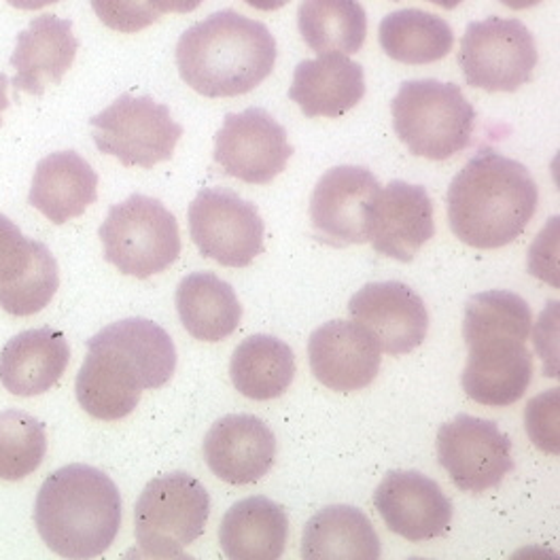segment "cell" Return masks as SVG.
Returning a JSON list of instances; mask_svg holds the SVG:
<instances>
[{
	"mask_svg": "<svg viewBox=\"0 0 560 560\" xmlns=\"http://www.w3.org/2000/svg\"><path fill=\"white\" fill-rule=\"evenodd\" d=\"M446 202L460 243L501 248L525 232L537 212L539 189L521 162L485 149L453 178Z\"/></svg>",
	"mask_w": 560,
	"mask_h": 560,
	"instance_id": "cell-1",
	"label": "cell"
},
{
	"mask_svg": "<svg viewBox=\"0 0 560 560\" xmlns=\"http://www.w3.org/2000/svg\"><path fill=\"white\" fill-rule=\"evenodd\" d=\"M277 40L268 26L225 9L185 31L176 45L183 81L207 98L253 92L277 65Z\"/></svg>",
	"mask_w": 560,
	"mask_h": 560,
	"instance_id": "cell-2",
	"label": "cell"
},
{
	"mask_svg": "<svg viewBox=\"0 0 560 560\" xmlns=\"http://www.w3.org/2000/svg\"><path fill=\"white\" fill-rule=\"evenodd\" d=\"M124 503L117 485L92 465H67L38 490L35 525L58 557L88 560L105 555L121 528Z\"/></svg>",
	"mask_w": 560,
	"mask_h": 560,
	"instance_id": "cell-3",
	"label": "cell"
},
{
	"mask_svg": "<svg viewBox=\"0 0 560 560\" xmlns=\"http://www.w3.org/2000/svg\"><path fill=\"white\" fill-rule=\"evenodd\" d=\"M393 128L419 158L451 160L469 147L476 110L455 83L435 79L406 81L390 103Z\"/></svg>",
	"mask_w": 560,
	"mask_h": 560,
	"instance_id": "cell-4",
	"label": "cell"
},
{
	"mask_svg": "<svg viewBox=\"0 0 560 560\" xmlns=\"http://www.w3.org/2000/svg\"><path fill=\"white\" fill-rule=\"evenodd\" d=\"M105 259L121 275L149 279L180 255L178 221L160 200L135 194L108 210L98 232Z\"/></svg>",
	"mask_w": 560,
	"mask_h": 560,
	"instance_id": "cell-5",
	"label": "cell"
},
{
	"mask_svg": "<svg viewBox=\"0 0 560 560\" xmlns=\"http://www.w3.org/2000/svg\"><path fill=\"white\" fill-rule=\"evenodd\" d=\"M210 494L189 474L175 471L151 480L135 510L140 552L151 559L183 557L209 523Z\"/></svg>",
	"mask_w": 560,
	"mask_h": 560,
	"instance_id": "cell-6",
	"label": "cell"
},
{
	"mask_svg": "<svg viewBox=\"0 0 560 560\" xmlns=\"http://www.w3.org/2000/svg\"><path fill=\"white\" fill-rule=\"evenodd\" d=\"M101 153L117 158L124 166L153 168L168 162L183 126L171 117V108L151 96H119L103 113L90 119Z\"/></svg>",
	"mask_w": 560,
	"mask_h": 560,
	"instance_id": "cell-7",
	"label": "cell"
},
{
	"mask_svg": "<svg viewBox=\"0 0 560 560\" xmlns=\"http://www.w3.org/2000/svg\"><path fill=\"white\" fill-rule=\"evenodd\" d=\"M539 62L537 45L521 20L489 18L467 26L458 65L467 85L485 92H516Z\"/></svg>",
	"mask_w": 560,
	"mask_h": 560,
	"instance_id": "cell-8",
	"label": "cell"
},
{
	"mask_svg": "<svg viewBox=\"0 0 560 560\" xmlns=\"http://www.w3.org/2000/svg\"><path fill=\"white\" fill-rule=\"evenodd\" d=\"M189 232L205 257L246 268L264 250L266 225L255 205L221 187L202 189L189 207Z\"/></svg>",
	"mask_w": 560,
	"mask_h": 560,
	"instance_id": "cell-9",
	"label": "cell"
},
{
	"mask_svg": "<svg viewBox=\"0 0 560 560\" xmlns=\"http://www.w3.org/2000/svg\"><path fill=\"white\" fill-rule=\"evenodd\" d=\"M381 183L363 166H336L318 178L311 196V223L325 245L370 243Z\"/></svg>",
	"mask_w": 560,
	"mask_h": 560,
	"instance_id": "cell-10",
	"label": "cell"
},
{
	"mask_svg": "<svg viewBox=\"0 0 560 560\" xmlns=\"http://www.w3.org/2000/svg\"><path fill=\"white\" fill-rule=\"evenodd\" d=\"M293 147L287 130L264 108L230 113L214 139V164L250 185L272 183L287 168Z\"/></svg>",
	"mask_w": 560,
	"mask_h": 560,
	"instance_id": "cell-11",
	"label": "cell"
},
{
	"mask_svg": "<svg viewBox=\"0 0 560 560\" xmlns=\"http://www.w3.org/2000/svg\"><path fill=\"white\" fill-rule=\"evenodd\" d=\"M438 458L463 492L492 489L514 469L510 438L497 422L469 415L440 427Z\"/></svg>",
	"mask_w": 560,
	"mask_h": 560,
	"instance_id": "cell-12",
	"label": "cell"
},
{
	"mask_svg": "<svg viewBox=\"0 0 560 560\" xmlns=\"http://www.w3.org/2000/svg\"><path fill=\"white\" fill-rule=\"evenodd\" d=\"M60 287L58 261L51 250L26 238L0 214V308L13 316L40 313Z\"/></svg>",
	"mask_w": 560,
	"mask_h": 560,
	"instance_id": "cell-13",
	"label": "cell"
},
{
	"mask_svg": "<svg viewBox=\"0 0 560 560\" xmlns=\"http://www.w3.org/2000/svg\"><path fill=\"white\" fill-rule=\"evenodd\" d=\"M349 313L388 354L412 352L422 345L429 329L422 298L399 280L365 284L352 295Z\"/></svg>",
	"mask_w": 560,
	"mask_h": 560,
	"instance_id": "cell-14",
	"label": "cell"
},
{
	"mask_svg": "<svg viewBox=\"0 0 560 560\" xmlns=\"http://www.w3.org/2000/svg\"><path fill=\"white\" fill-rule=\"evenodd\" d=\"M147 378L139 365L115 345L94 336L77 374V401L94 419L121 420L139 406Z\"/></svg>",
	"mask_w": 560,
	"mask_h": 560,
	"instance_id": "cell-15",
	"label": "cell"
},
{
	"mask_svg": "<svg viewBox=\"0 0 560 560\" xmlns=\"http://www.w3.org/2000/svg\"><path fill=\"white\" fill-rule=\"evenodd\" d=\"M385 525L408 541L442 537L453 523V503L440 485L419 471H388L374 492Z\"/></svg>",
	"mask_w": 560,
	"mask_h": 560,
	"instance_id": "cell-16",
	"label": "cell"
},
{
	"mask_svg": "<svg viewBox=\"0 0 560 560\" xmlns=\"http://www.w3.org/2000/svg\"><path fill=\"white\" fill-rule=\"evenodd\" d=\"M308 357L316 381L336 393L372 385L383 363V350L372 334L349 320L320 325L308 342Z\"/></svg>",
	"mask_w": 560,
	"mask_h": 560,
	"instance_id": "cell-17",
	"label": "cell"
},
{
	"mask_svg": "<svg viewBox=\"0 0 560 560\" xmlns=\"http://www.w3.org/2000/svg\"><path fill=\"white\" fill-rule=\"evenodd\" d=\"M205 458L219 480L236 487L253 485L272 469L277 438L257 417L230 415L210 427L205 438Z\"/></svg>",
	"mask_w": 560,
	"mask_h": 560,
	"instance_id": "cell-18",
	"label": "cell"
},
{
	"mask_svg": "<svg viewBox=\"0 0 560 560\" xmlns=\"http://www.w3.org/2000/svg\"><path fill=\"white\" fill-rule=\"evenodd\" d=\"M433 234V202L422 185L390 180L381 189L370 234L376 253L410 264Z\"/></svg>",
	"mask_w": 560,
	"mask_h": 560,
	"instance_id": "cell-19",
	"label": "cell"
},
{
	"mask_svg": "<svg viewBox=\"0 0 560 560\" xmlns=\"http://www.w3.org/2000/svg\"><path fill=\"white\" fill-rule=\"evenodd\" d=\"M467 347L469 361L460 383L469 399L490 408H505L525 395L533 378V354L526 342L490 338Z\"/></svg>",
	"mask_w": 560,
	"mask_h": 560,
	"instance_id": "cell-20",
	"label": "cell"
},
{
	"mask_svg": "<svg viewBox=\"0 0 560 560\" xmlns=\"http://www.w3.org/2000/svg\"><path fill=\"white\" fill-rule=\"evenodd\" d=\"M79 51V40L72 35L69 20L56 15H38L31 26L18 35L11 56L15 69L13 88L33 96H43L47 85H58L69 72Z\"/></svg>",
	"mask_w": 560,
	"mask_h": 560,
	"instance_id": "cell-21",
	"label": "cell"
},
{
	"mask_svg": "<svg viewBox=\"0 0 560 560\" xmlns=\"http://www.w3.org/2000/svg\"><path fill=\"white\" fill-rule=\"evenodd\" d=\"M70 347L62 331L28 329L11 338L0 352V383L18 397H36L58 385L67 372Z\"/></svg>",
	"mask_w": 560,
	"mask_h": 560,
	"instance_id": "cell-22",
	"label": "cell"
},
{
	"mask_svg": "<svg viewBox=\"0 0 560 560\" xmlns=\"http://www.w3.org/2000/svg\"><path fill=\"white\" fill-rule=\"evenodd\" d=\"M365 96V74L345 54L304 60L293 72L289 98L306 117H342Z\"/></svg>",
	"mask_w": 560,
	"mask_h": 560,
	"instance_id": "cell-23",
	"label": "cell"
},
{
	"mask_svg": "<svg viewBox=\"0 0 560 560\" xmlns=\"http://www.w3.org/2000/svg\"><path fill=\"white\" fill-rule=\"evenodd\" d=\"M98 198V175L74 151H58L36 164L28 202L51 223L81 217Z\"/></svg>",
	"mask_w": 560,
	"mask_h": 560,
	"instance_id": "cell-24",
	"label": "cell"
},
{
	"mask_svg": "<svg viewBox=\"0 0 560 560\" xmlns=\"http://www.w3.org/2000/svg\"><path fill=\"white\" fill-rule=\"evenodd\" d=\"M289 537L287 512L268 497L234 503L219 526V544L228 559L277 560Z\"/></svg>",
	"mask_w": 560,
	"mask_h": 560,
	"instance_id": "cell-25",
	"label": "cell"
},
{
	"mask_svg": "<svg viewBox=\"0 0 560 560\" xmlns=\"http://www.w3.org/2000/svg\"><path fill=\"white\" fill-rule=\"evenodd\" d=\"M176 311L189 336L200 342L230 338L243 318V306L234 289L212 272H194L180 280Z\"/></svg>",
	"mask_w": 560,
	"mask_h": 560,
	"instance_id": "cell-26",
	"label": "cell"
},
{
	"mask_svg": "<svg viewBox=\"0 0 560 560\" xmlns=\"http://www.w3.org/2000/svg\"><path fill=\"white\" fill-rule=\"evenodd\" d=\"M381 552V539L370 518L350 505H329L304 528L302 559L376 560Z\"/></svg>",
	"mask_w": 560,
	"mask_h": 560,
	"instance_id": "cell-27",
	"label": "cell"
},
{
	"mask_svg": "<svg viewBox=\"0 0 560 560\" xmlns=\"http://www.w3.org/2000/svg\"><path fill=\"white\" fill-rule=\"evenodd\" d=\"M378 40L386 56L401 65H433L444 60L455 45L451 24L420 9L388 13L381 22Z\"/></svg>",
	"mask_w": 560,
	"mask_h": 560,
	"instance_id": "cell-28",
	"label": "cell"
},
{
	"mask_svg": "<svg viewBox=\"0 0 560 560\" xmlns=\"http://www.w3.org/2000/svg\"><path fill=\"white\" fill-rule=\"evenodd\" d=\"M230 376L236 390L253 401L277 399L293 383V350L275 336H250L234 350Z\"/></svg>",
	"mask_w": 560,
	"mask_h": 560,
	"instance_id": "cell-29",
	"label": "cell"
},
{
	"mask_svg": "<svg viewBox=\"0 0 560 560\" xmlns=\"http://www.w3.org/2000/svg\"><path fill=\"white\" fill-rule=\"evenodd\" d=\"M300 35L323 54H357L368 36V15L359 0H302L298 11Z\"/></svg>",
	"mask_w": 560,
	"mask_h": 560,
	"instance_id": "cell-30",
	"label": "cell"
},
{
	"mask_svg": "<svg viewBox=\"0 0 560 560\" xmlns=\"http://www.w3.org/2000/svg\"><path fill=\"white\" fill-rule=\"evenodd\" d=\"M96 336L124 350L139 365L149 388H160L175 376V342L158 323L147 318H126L108 325Z\"/></svg>",
	"mask_w": 560,
	"mask_h": 560,
	"instance_id": "cell-31",
	"label": "cell"
},
{
	"mask_svg": "<svg viewBox=\"0 0 560 560\" xmlns=\"http://www.w3.org/2000/svg\"><path fill=\"white\" fill-rule=\"evenodd\" d=\"M533 329V313L525 300L512 291H485L474 295L465 306V342L490 338H510L526 342Z\"/></svg>",
	"mask_w": 560,
	"mask_h": 560,
	"instance_id": "cell-32",
	"label": "cell"
},
{
	"mask_svg": "<svg viewBox=\"0 0 560 560\" xmlns=\"http://www.w3.org/2000/svg\"><path fill=\"white\" fill-rule=\"evenodd\" d=\"M47 455L43 422L24 412H0V480L18 482L35 474Z\"/></svg>",
	"mask_w": 560,
	"mask_h": 560,
	"instance_id": "cell-33",
	"label": "cell"
},
{
	"mask_svg": "<svg viewBox=\"0 0 560 560\" xmlns=\"http://www.w3.org/2000/svg\"><path fill=\"white\" fill-rule=\"evenodd\" d=\"M92 9L106 28L126 35L140 33L162 18L149 0H92Z\"/></svg>",
	"mask_w": 560,
	"mask_h": 560,
	"instance_id": "cell-34",
	"label": "cell"
},
{
	"mask_svg": "<svg viewBox=\"0 0 560 560\" xmlns=\"http://www.w3.org/2000/svg\"><path fill=\"white\" fill-rule=\"evenodd\" d=\"M559 388L548 390L526 406V431L544 453L559 455Z\"/></svg>",
	"mask_w": 560,
	"mask_h": 560,
	"instance_id": "cell-35",
	"label": "cell"
},
{
	"mask_svg": "<svg viewBox=\"0 0 560 560\" xmlns=\"http://www.w3.org/2000/svg\"><path fill=\"white\" fill-rule=\"evenodd\" d=\"M149 2L164 15V13H191L205 0H149Z\"/></svg>",
	"mask_w": 560,
	"mask_h": 560,
	"instance_id": "cell-36",
	"label": "cell"
},
{
	"mask_svg": "<svg viewBox=\"0 0 560 560\" xmlns=\"http://www.w3.org/2000/svg\"><path fill=\"white\" fill-rule=\"evenodd\" d=\"M11 7L15 9H22V11H38L43 7H49V4H56L60 0H7Z\"/></svg>",
	"mask_w": 560,
	"mask_h": 560,
	"instance_id": "cell-37",
	"label": "cell"
},
{
	"mask_svg": "<svg viewBox=\"0 0 560 560\" xmlns=\"http://www.w3.org/2000/svg\"><path fill=\"white\" fill-rule=\"evenodd\" d=\"M245 2L257 11H277L280 7H284L289 0H245Z\"/></svg>",
	"mask_w": 560,
	"mask_h": 560,
	"instance_id": "cell-38",
	"label": "cell"
},
{
	"mask_svg": "<svg viewBox=\"0 0 560 560\" xmlns=\"http://www.w3.org/2000/svg\"><path fill=\"white\" fill-rule=\"evenodd\" d=\"M7 88H9V79L0 72V126H2V110H7V106H9Z\"/></svg>",
	"mask_w": 560,
	"mask_h": 560,
	"instance_id": "cell-39",
	"label": "cell"
},
{
	"mask_svg": "<svg viewBox=\"0 0 560 560\" xmlns=\"http://www.w3.org/2000/svg\"><path fill=\"white\" fill-rule=\"evenodd\" d=\"M508 9H514V11H523V9H530L535 4H539L541 0H501Z\"/></svg>",
	"mask_w": 560,
	"mask_h": 560,
	"instance_id": "cell-40",
	"label": "cell"
},
{
	"mask_svg": "<svg viewBox=\"0 0 560 560\" xmlns=\"http://www.w3.org/2000/svg\"><path fill=\"white\" fill-rule=\"evenodd\" d=\"M429 2H433V4H438V7H442V9H456L463 0H429Z\"/></svg>",
	"mask_w": 560,
	"mask_h": 560,
	"instance_id": "cell-41",
	"label": "cell"
}]
</instances>
